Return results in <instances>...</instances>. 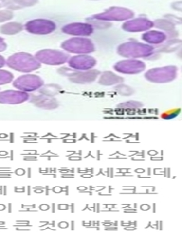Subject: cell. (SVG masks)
Instances as JSON below:
<instances>
[{
    "label": "cell",
    "instance_id": "6da1fadb",
    "mask_svg": "<svg viewBox=\"0 0 182 250\" xmlns=\"http://www.w3.org/2000/svg\"><path fill=\"white\" fill-rule=\"evenodd\" d=\"M6 64L10 68L20 72H32L40 68L38 60L25 53H18L10 56L6 61Z\"/></svg>",
    "mask_w": 182,
    "mask_h": 250
},
{
    "label": "cell",
    "instance_id": "7a4b0ae2",
    "mask_svg": "<svg viewBox=\"0 0 182 250\" xmlns=\"http://www.w3.org/2000/svg\"><path fill=\"white\" fill-rule=\"evenodd\" d=\"M44 82L41 78L36 75H25L18 78L14 82V87L19 89L20 91L33 92L42 87Z\"/></svg>",
    "mask_w": 182,
    "mask_h": 250
},
{
    "label": "cell",
    "instance_id": "3957f363",
    "mask_svg": "<svg viewBox=\"0 0 182 250\" xmlns=\"http://www.w3.org/2000/svg\"><path fill=\"white\" fill-rule=\"evenodd\" d=\"M68 56L63 52L55 50H42L36 54V59L38 62L49 65H59L67 62Z\"/></svg>",
    "mask_w": 182,
    "mask_h": 250
},
{
    "label": "cell",
    "instance_id": "277c9868",
    "mask_svg": "<svg viewBox=\"0 0 182 250\" xmlns=\"http://www.w3.org/2000/svg\"><path fill=\"white\" fill-rule=\"evenodd\" d=\"M25 28L28 32L34 34H49L55 30V24L51 21L37 19L28 22Z\"/></svg>",
    "mask_w": 182,
    "mask_h": 250
},
{
    "label": "cell",
    "instance_id": "5b68a950",
    "mask_svg": "<svg viewBox=\"0 0 182 250\" xmlns=\"http://www.w3.org/2000/svg\"><path fill=\"white\" fill-rule=\"evenodd\" d=\"M62 48L67 51L77 54L92 51L90 41L82 38H73L67 40L62 44Z\"/></svg>",
    "mask_w": 182,
    "mask_h": 250
},
{
    "label": "cell",
    "instance_id": "8992f818",
    "mask_svg": "<svg viewBox=\"0 0 182 250\" xmlns=\"http://www.w3.org/2000/svg\"><path fill=\"white\" fill-rule=\"evenodd\" d=\"M29 95L20 90H6L0 93V104H18L28 101Z\"/></svg>",
    "mask_w": 182,
    "mask_h": 250
},
{
    "label": "cell",
    "instance_id": "52a82bcc",
    "mask_svg": "<svg viewBox=\"0 0 182 250\" xmlns=\"http://www.w3.org/2000/svg\"><path fill=\"white\" fill-rule=\"evenodd\" d=\"M95 62L92 58L88 56H77L71 58L69 61L70 67L75 70H88L92 68Z\"/></svg>",
    "mask_w": 182,
    "mask_h": 250
},
{
    "label": "cell",
    "instance_id": "ba28073f",
    "mask_svg": "<svg viewBox=\"0 0 182 250\" xmlns=\"http://www.w3.org/2000/svg\"><path fill=\"white\" fill-rule=\"evenodd\" d=\"M63 32L67 34L86 36L91 33V27L85 24H71L63 28Z\"/></svg>",
    "mask_w": 182,
    "mask_h": 250
},
{
    "label": "cell",
    "instance_id": "9c48e42d",
    "mask_svg": "<svg viewBox=\"0 0 182 250\" xmlns=\"http://www.w3.org/2000/svg\"><path fill=\"white\" fill-rule=\"evenodd\" d=\"M32 102L38 107L44 109H54L58 107V103L56 100L52 98L49 96L42 95L38 97H34Z\"/></svg>",
    "mask_w": 182,
    "mask_h": 250
},
{
    "label": "cell",
    "instance_id": "30bf717a",
    "mask_svg": "<svg viewBox=\"0 0 182 250\" xmlns=\"http://www.w3.org/2000/svg\"><path fill=\"white\" fill-rule=\"evenodd\" d=\"M70 80L76 83H87L92 80H95L96 77L95 72H76V73L70 74Z\"/></svg>",
    "mask_w": 182,
    "mask_h": 250
},
{
    "label": "cell",
    "instance_id": "8fae6325",
    "mask_svg": "<svg viewBox=\"0 0 182 250\" xmlns=\"http://www.w3.org/2000/svg\"><path fill=\"white\" fill-rule=\"evenodd\" d=\"M22 25L18 23H8L0 27V33L4 35L17 34L18 32H21Z\"/></svg>",
    "mask_w": 182,
    "mask_h": 250
},
{
    "label": "cell",
    "instance_id": "7c38bea8",
    "mask_svg": "<svg viewBox=\"0 0 182 250\" xmlns=\"http://www.w3.org/2000/svg\"><path fill=\"white\" fill-rule=\"evenodd\" d=\"M14 80V76L11 72L6 70L0 69V85L10 83Z\"/></svg>",
    "mask_w": 182,
    "mask_h": 250
},
{
    "label": "cell",
    "instance_id": "4fadbf2b",
    "mask_svg": "<svg viewBox=\"0 0 182 250\" xmlns=\"http://www.w3.org/2000/svg\"><path fill=\"white\" fill-rule=\"evenodd\" d=\"M13 17H14V14H13L12 11H10V10H0V23L10 20Z\"/></svg>",
    "mask_w": 182,
    "mask_h": 250
},
{
    "label": "cell",
    "instance_id": "5bb4252c",
    "mask_svg": "<svg viewBox=\"0 0 182 250\" xmlns=\"http://www.w3.org/2000/svg\"><path fill=\"white\" fill-rule=\"evenodd\" d=\"M6 47H7V45H6L4 40L0 37V52L5 51V50H6Z\"/></svg>",
    "mask_w": 182,
    "mask_h": 250
},
{
    "label": "cell",
    "instance_id": "9a60e30c",
    "mask_svg": "<svg viewBox=\"0 0 182 250\" xmlns=\"http://www.w3.org/2000/svg\"><path fill=\"white\" fill-rule=\"evenodd\" d=\"M6 64V61L2 55H0V68H2Z\"/></svg>",
    "mask_w": 182,
    "mask_h": 250
}]
</instances>
